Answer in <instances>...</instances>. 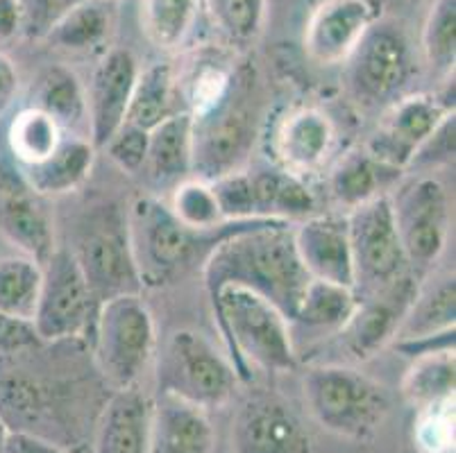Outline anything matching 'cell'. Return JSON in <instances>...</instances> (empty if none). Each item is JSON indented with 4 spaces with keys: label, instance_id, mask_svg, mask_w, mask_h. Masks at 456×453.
Returning <instances> with one entry per match:
<instances>
[{
    "label": "cell",
    "instance_id": "cell-10",
    "mask_svg": "<svg viewBox=\"0 0 456 453\" xmlns=\"http://www.w3.org/2000/svg\"><path fill=\"white\" fill-rule=\"evenodd\" d=\"M350 95L363 109H387L411 82V44L397 20L379 19L346 60Z\"/></svg>",
    "mask_w": 456,
    "mask_h": 453
},
{
    "label": "cell",
    "instance_id": "cell-28",
    "mask_svg": "<svg viewBox=\"0 0 456 453\" xmlns=\"http://www.w3.org/2000/svg\"><path fill=\"white\" fill-rule=\"evenodd\" d=\"M177 98H180V82L175 69L166 61L151 64L136 77L126 123L143 132H152L157 125L180 111Z\"/></svg>",
    "mask_w": 456,
    "mask_h": 453
},
{
    "label": "cell",
    "instance_id": "cell-8",
    "mask_svg": "<svg viewBox=\"0 0 456 453\" xmlns=\"http://www.w3.org/2000/svg\"><path fill=\"white\" fill-rule=\"evenodd\" d=\"M239 384L230 359L193 329L173 331L157 356V394L202 410L230 404Z\"/></svg>",
    "mask_w": 456,
    "mask_h": 453
},
{
    "label": "cell",
    "instance_id": "cell-35",
    "mask_svg": "<svg viewBox=\"0 0 456 453\" xmlns=\"http://www.w3.org/2000/svg\"><path fill=\"white\" fill-rule=\"evenodd\" d=\"M200 0H141V28L161 50H177L189 39Z\"/></svg>",
    "mask_w": 456,
    "mask_h": 453
},
{
    "label": "cell",
    "instance_id": "cell-49",
    "mask_svg": "<svg viewBox=\"0 0 456 453\" xmlns=\"http://www.w3.org/2000/svg\"><path fill=\"white\" fill-rule=\"evenodd\" d=\"M409 3H418V0H409Z\"/></svg>",
    "mask_w": 456,
    "mask_h": 453
},
{
    "label": "cell",
    "instance_id": "cell-48",
    "mask_svg": "<svg viewBox=\"0 0 456 453\" xmlns=\"http://www.w3.org/2000/svg\"><path fill=\"white\" fill-rule=\"evenodd\" d=\"M5 435H7V429H5V424H3V419H0V451H3V442H5Z\"/></svg>",
    "mask_w": 456,
    "mask_h": 453
},
{
    "label": "cell",
    "instance_id": "cell-21",
    "mask_svg": "<svg viewBox=\"0 0 456 453\" xmlns=\"http://www.w3.org/2000/svg\"><path fill=\"white\" fill-rule=\"evenodd\" d=\"M152 399L139 388L114 390L95 424L94 453H148Z\"/></svg>",
    "mask_w": 456,
    "mask_h": 453
},
{
    "label": "cell",
    "instance_id": "cell-44",
    "mask_svg": "<svg viewBox=\"0 0 456 453\" xmlns=\"http://www.w3.org/2000/svg\"><path fill=\"white\" fill-rule=\"evenodd\" d=\"M39 344L41 338L32 320L16 318V315L0 311V359L20 354V352L35 349Z\"/></svg>",
    "mask_w": 456,
    "mask_h": 453
},
{
    "label": "cell",
    "instance_id": "cell-25",
    "mask_svg": "<svg viewBox=\"0 0 456 453\" xmlns=\"http://www.w3.org/2000/svg\"><path fill=\"white\" fill-rule=\"evenodd\" d=\"M28 107L51 116L64 132L77 134L80 127H86V89L76 70L64 64H51L37 73Z\"/></svg>",
    "mask_w": 456,
    "mask_h": 453
},
{
    "label": "cell",
    "instance_id": "cell-9",
    "mask_svg": "<svg viewBox=\"0 0 456 453\" xmlns=\"http://www.w3.org/2000/svg\"><path fill=\"white\" fill-rule=\"evenodd\" d=\"M388 199L409 270L425 279L450 239V190L436 174L418 173L388 190Z\"/></svg>",
    "mask_w": 456,
    "mask_h": 453
},
{
    "label": "cell",
    "instance_id": "cell-4",
    "mask_svg": "<svg viewBox=\"0 0 456 453\" xmlns=\"http://www.w3.org/2000/svg\"><path fill=\"white\" fill-rule=\"evenodd\" d=\"M209 304L241 384H250L252 369L284 374L297 368L293 327L277 306L239 286L221 288Z\"/></svg>",
    "mask_w": 456,
    "mask_h": 453
},
{
    "label": "cell",
    "instance_id": "cell-36",
    "mask_svg": "<svg viewBox=\"0 0 456 453\" xmlns=\"http://www.w3.org/2000/svg\"><path fill=\"white\" fill-rule=\"evenodd\" d=\"M422 57L441 77H450L456 64V0H434L422 25Z\"/></svg>",
    "mask_w": 456,
    "mask_h": 453
},
{
    "label": "cell",
    "instance_id": "cell-30",
    "mask_svg": "<svg viewBox=\"0 0 456 453\" xmlns=\"http://www.w3.org/2000/svg\"><path fill=\"white\" fill-rule=\"evenodd\" d=\"M456 322V286L454 274H445L436 284L422 286L406 313L395 340L422 338L454 329ZM393 340V343H395Z\"/></svg>",
    "mask_w": 456,
    "mask_h": 453
},
{
    "label": "cell",
    "instance_id": "cell-14",
    "mask_svg": "<svg viewBox=\"0 0 456 453\" xmlns=\"http://www.w3.org/2000/svg\"><path fill=\"white\" fill-rule=\"evenodd\" d=\"M0 236L37 263H45L57 247L48 199L28 184L16 161L5 157H0Z\"/></svg>",
    "mask_w": 456,
    "mask_h": 453
},
{
    "label": "cell",
    "instance_id": "cell-5",
    "mask_svg": "<svg viewBox=\"0 0 456 453\" xmlns=\"http://www.w3.org/2000/svg\"><path fill=\"white\" fill-rule=\"evenodd\" d=\"M69 249L101 304L123 295L143 293L132 252L127 209L121 205L101 199L86 206L77 215Z\"/></svg>",
    "mask_w": 456,
    "mask_h": 453
},
{
    "label": "cell",
    "instance_id": "cell-38",
    "mask_svg": "<svg viewBox=\"0 0 456 453\" xmlns=\"http://www.w3.org/2000/svg\"><path fill=\"white\" fill-rule=\"evenodd\" d=\"M166 205L180 222L193 227V230H214L218 224L227 222L209 182L196 180V177H189L177 184L171 190V202H166Z\"/></svg>",
    "mask_w": 456,
    "mask_h": 453
},
{
    "label": "cell",
    "instance_id": "cell-17",
    "mask_svg": "<svg viewBox=\"0 0 456 453\" xmlns=\"http://www.w3.org/2000/svg\"><path fill=\"white\" fill-rule=\"evenodd\" d=\"M139 73V60L130 48L107 50L95 66L86 91V136L95 150L105 148L126 123Z\"/></svg>",
    "mask_w": 456,
    "mask_h": 453
},
{
    "label": "cell",
    "instance_id": "cell-20",
    "mask_svg": "<svg viewBox=\"0 0 456 453\" xmlns=\"http://www.w3.org/2000/svg\"><path fill=\"white\" fill-rule=\"evenodd\" d=\"M336 130L327 114L316 107H293L273 132V152L280 168L306 177L316 173L334 148Z\"/></svg>",
    "mask_w": 456,
    "mask_h": 453
},
{
    "label": "cell",
    "instance_id": "cell-18",
    "mask_svg": "<svg viewBox=\"0 0 456 453\" xmlns=\"http://www.w3.org/2000/svg\"><path fill=\"white\" fill-rule=\"evenodd\" d=\"M379 19L377 0H322L306 20V55L321 66L341 64Z\"/></svg>",
    "mask_w": 456,
    "mask_h": 453
},
{
    "label": "cell",
    "instance_id": "cell-1",
    "mask_svg": "<svg viewBox=\"0 0 456 453\" xmlns=\"http://www.w3.org/2000/svg\"><path fill=\"white\" fill-rule=\"evenodd\" d=\"M309 279L297 256L293 224L284 220H264L230 236L216 245L202 263L207 297H214L225 286L248 288L277 306L289 322Z\"/></svg>",
    "mask_w": 456,
    "mask_h": 453
},
{
    "label": "cell",
    "instance_id": "cell-24",
    "mask_svg": "<svg viewBox=\"0 0 456 453\" xmlns=\"http://www.w3.org/2000/svg\"><path fill=\"white\" fill-rule=\"evenodd\" d=\"M95 152L98 150L94 148V143L86 136L66 134L61 143L44 161L26 166V168L19 166V168L26 174L28 184L41 198H60V195H69L77 190L89 180L95 164Z\"/></svg>",
    "mask_w": 456,
    "mask_h": 453
},
{
    "label": "cell",
    "instance_id": "cell-16",
    "mask_svg": "<svg viewBox=\"0 0 456 453\" xmlns=\"http://www.w3.org/2000/svg\"><path fill=\"white\" fill-rule=\"evenodd\" d=\"M234 453H314L311 435L289 401L271 392L248 397L232 424Z\"/></svg>",
    "mask_w": 456,
    "mask_h": 453
},
{
    "label": "cell",
    "instance_id": "cell-50",
    "mask_svg": "<svg viewBox=\"0 0 456 453\" xmlns=\"http://www.w3.org/2000/svg\"><path fill=\"white\" fill-rule=\"evenodd\" d=\"M107 3H110V0H107Z\"/></svg>",
    "mask_w": 456,
    "mask_h": 453
},
{
    "label": "cell",
    "instance_id": "cell-26",
    "mask_svg": "<svg viewBox=\"0 0 456 453\" xmlns=\"http://www.w3.org/2000/svg\"><path fill=\"white\" fill-rule=\"evenodd\" d=\"M250 180L255 190L256 218L296 224L316 215V198L300 174L284 168H268L250 173Z\"/></svg>",
    "mask_w": 456,
    "mask_h": 453
},
{
    "label": "cell",
    "instance_id": "cell-7",
    "mask_svg": "<svg viewBox=\"0 0 456 453\" xmlns=\"http://www.w3.org/2000/svg\"><path fill=\"white\" fill-rule=\"evenodd\" d=\"M91 354L107 388H134L157 354V331L141 295L102 302L91 331Z\"/></svg>",
    "mask_w": 456,
    "mask_h": 453
},
{
    "label": "cell",
    "instance_id": "cell-6",
    "mask_svg": "<svg viewBox=\"0 0 456 453\" xmlns=\"http://www.w3.org/2000/svg\"><path fill=\"white\" fill-rule=\"evenodd\" d=\"M311 417L338 438L366 442L391 413V397L375 379L347 365H316L302 376Z\"/></svg>",
    "mask_w": 456,
    "mask_h": 453
},
{
    "label": "cell",
    "instance_id": "cell-42",
    "mask_svg": "<svg viewBox=\"0 0 456 453\" xmlns=\"http://www.w3.org/2000/svg\"><path fill=\"white\" fill-rule=\"evenodd\" d=\"M454 114L445 116L436 130L422 141V145L416 150V155H413L411 164H409L406 170L416 168L418 173H431L434 168L452 164V161H454Z\"/></svg>",
    "mask_w": 456,
    "mask_h": 453
},
{
    "label": "cell",
    "instance_id": "cell-45",
    "mask_svg": "<svg viewBox=\"0 0 456 453\" xmlns=\"http://www.w3.org/2000/svg\"><path fill=\"white\" fill-rule=\"evenodd\" d=\"M0 453H69L57 447L51 440L39 438V435L23 433V431H7L3 451Z\"/></svg>",
    "mask_w": 456,
    "mask_h": 453
},
{
    "label": "cell",
    "instance_id": "cell-40",
    "mask_svg": "<svg viewBox=\"0 0 456 453\" xmlns=\"http://www.w3.org/2000/svg\"><path fill=\"white\" fill-rule=\"evenodd\" d=\"M82 0H19L20 35L30 41H45L51 30Z\"/></svg>",
    "mask_w": 456,
    "mask_h": 453
},
{
    "label": "cell",
    "instance_id": "cell-46",
    "mask_svg": "<svg viewBox=\"0 0 456 453\" xmlns=\"http://www.w3.org/2000/svg\"><path fill=\"white\" fill-rule=\"evenodd\" d=\"M20 77L19 69L12 61L10 55L0 53V118L10 111V107L14 105L16 95H19Z\"/></svg>",
    "mask_w": 456,
    "mask_h": 453
},
{
    "label": "cell",
    "instance_id": "cell-41",
    "mask_svg": "<svg viewBox=\"0 0 456 453\" xmlns=\"http://www.w3.org/2000/svg\"><path fill=\"white\" fill-rule=\"evenodd\" d=\"M454 442V401L418 410V444L429 453L450 451Z\"/></svg>",
    "mask_w": 456,
    "mask_h": 453
},
{
    "label": "cell",
    "instance_id": "cell-19",
    "mask_svg": "<svg viewBox=\"0 0 456 453\" xmlns=\"http://www.w3.org/2000/svg\"><path fill=\"white\" fill-rule=\"evenodd\" d=\"M297 256L311 279L354 288L346 215H311L293 224Z\"/></svg>",
    "mask_w": 456,
    "mask_h": 453
},
{
    "label": "cell",
    "instance_id": "cell-33",
    "mask_svg": "<svg viewBox=\"0 0 456 453\" xmlns=\"http://www.w3.org/2000/svg\"><path fill=\"white\" fill-rule=\"evenodd\" d=\"M111 30V12L107 0H82L45 36L57 48L86 53L105 44Z\"/></svg>",
    "mask_w": 456,
    "mask_h": 453
},
{
    "label": "cell",
    "instance_id": "cell-39",
    "mask_svg": "<svg viewBox=\"0 0 456 453\" xmlns=\"http://www.w3.org/2000/svg\"><path fill=\"white\" fill-rule=\"evenodd\" d=\"M214 189L218 206L225 220H259L255 206V190L248 170H236V173L223 174L218 180L209 182ZM264 220V218H261Z\"/></svg>",
    "mask_w": 456,
    "mask_h": 453
},
{
    "label": "cell",
    "instance_id": "cell-3",
    "mask_svg": "<svg viewBox=\"0 0 456 453\" xmlns=\"http://www.w3.org/2000/svg\"><path fill=\"white\" fill-rule=\"evenodd\" d=\"M189 114L196 180L246 170L261 123L259 85L250 66H236L225 89Z\"/></svg>",
    "mask_w": 456,
    "mask_h": 453
},
{
    "label": "cell",
    "instance_id": "cell-12",
    "mask_svg": "<svg viewBox=\"0 0 456 453\" xmlns=\"http://www.w3.org/2000/svg\"><path fill=\"white\" fill-rule=\"evenodd\" d=\"M346 220L356 297L375 293L393 284L402 274L411 272L397 236L388 193L377 195L347 211Z\"/></svg>",
    "mask_w": 456,
    "mask_h": 453
},
{
    "label": "cell",
    "instance_id": "cell-13",
    "mask_svg": "<svg viewBox=\"0 0 456 453\" xmlns=\"http://www.w3.org/2000/svg\"><path fill=\"white\" fill-rule=\"evenodd\" d=\"M445 82V93L402 95L387 107L377 130L363 145L368 155L395 173H406L422 141L445 116L454 114V80L447 77Z\"/></svg>",
    "mask_w": 456,
    "mask_h": 453
},
{
    "label": "cell",
    "instance_id": "cell-31",
    "mask_svg": "<svg viewBox=\"0 0 456 453\" xmlns=\"http://www.w3.org/2000/svg\"><path fill=\"white\" fill-rule=\"evenodd\" d=\"M402 394L416 410L454 401V349L411 360L402 381Z\"/></svg>",
    "mask_w": 456,
    "mask_h": 453
},
{
    "label": "cell",
    "instance_id": "cell-32",
    "mask_svg": "<svg viewBox=\"0 0 456 453\" xmlns=\"http://www.w3.org/2000/svg\"><path fill=\"white\" fill-rule=\"evenodd\" d=\"M64 136L66 132L51 116L35 107H26L14 116L7 132L10 155L20 168L39 164L61 143Z\"/></svg>",
    "mask_w": 456,
    "mask_h": 453
},
{
    "label": "cell",
    "instance_id": "cell-11",
    "mask_svg": "<svg viewBox=\"0 0 456 453\" xmlns=\"http://www.w3.org/2000/svg\"><path fill=\"white\" fill-rule=\"evenodd\" d=\"M41 279L39 304H37L35 324L41 343H76L91 338L95 315L101 302L86 284L80 265L73 259L66 245H57L48 256Z\"/></svg>",
    "mask_w": 456,
    "mask_h": 453
},
{
    "label": "cell",
    "instance_id": "cell-37",
    "mask_svg": "<svg viewBox=\"0 0 456 453\" xmlns=\"http://www.w3.org/2000/svg\"><path fill=\"white\" fill-rule=\"evenodd\" d=\"M218 28L232 45L248 48L264 30L268 0H202Z\"/></svg>",
    "mask_w": 456,
    "mask_h": 453
},
{
    "label": "cell",
    "instance_id": "cell-2",
    "mask_svg": "<svg viewBox=\"0 0 456 453\" xmlns=\"http://www.w3.org/2000/svg\"><path fill=\"white\" fill-rule=\"evenodd\" d=\"M264 220H227L214 230H193L175 218L157 195H141L127 209L132 252L143 288L175 284L196 263H205L211 249L230 236L256 227Z\"/></svg>",
    "mask_w": 456,
    "mask_h": 453
},
{
    "label": "cell",
    "instance_id": "cell-47",
    "mask_svg": "<svg viewBox=\"0 0 456 453\" xmlns=\"http://www.w3.org/2000/svg\"><path fill=\"white\" fill-rule=\"evenodd\" d=\"M20 7L19 0H0V41H10L20 35Z\"/></svg>",
    "mask_w": 456,
    "mask_h": 453
},
{
    "label": "cell",
    "instance_id": "cell-23",
    "mask_svg": "<svg viewBox=\"0 0 456 453\" xmlns=\"http://www.w3.org/2000/svg\"><path fill=\"white\" fill-rule=\"evenodd\" d=\"M141 174L155 190H173L193 177V130L189 111L180 109L151 132Z\"/></svg>",
    "mask_w": 456,
    "mask_h": 453
},
{
    "label": "cell",
    "instance_id": "cell-22",
    "mask_svg": "<svg viewBox=\"0 0 456 453\" xmlns=\"http://www.w3.org/2000/svg\"><path fill=\"white\" fill-rule=\"evenodd\" d=\"M214 440L207 410L166 394L152 399L148 453H214Z\"/></svg>",
    "mask_w": 456,
    "mask_h": 453
},
{
    "label": "cell",
    "instance_id": "cell-43",
    "mask_svg": "<svg viewBox=\"0 0 456 453\" xmlns=\"http://www.w3.org/2000/svg\"><path fill=\"white\" fill-rule=\"evenodd\" d=\"M148 136L151 132H143L139 127L123 123L121 130L116 132L105 145V152L111 161H114L123 173L127 174H141L143 164H146V152H148Z\"/></svg>",
    "mask_w": 456,
    "mask_h": 453
},
{
    "label": "cell",
    "instance_id": "cell-27",
    "mask_svg": "<svg viewBox=\"0 0 456 453\" xmlns=\"http://www.w3.org/2000/svg\"><path fill=\"white\" fill-rule=\"evenodd\" d=\"M397 177L400 173L372 159L366 148H359L350 150L331 168L327 177V189L336 205L352 211L377 195L388 193V186L397 182Z\"/></svg>",
    "mask_w": 456,
    "mask_h": 453
},
{
    "label": "cell",
    "instance_id": "cell-34",
    "mask_svg": "<svg viewBox=\"0 0 456 453\" xmlns=\"http://www.w3.org/2000/svg\"><path fill=\"white\" fill-rule=\"evenodd\" d=\"M44 268L26 255L0 256V311L32 320L39 304Z\"/></svg>",
    "mask_w": 456,
    "mask_h": 453
},
{
    "label": "cell",
    "instance_id": "cell-29",
    "mask_svg": "<svg viewBox=\"0 0 456 453\" xmlns=\"http://www.w3.org/2000/svg\"><path fill=\"white\" fill-rule=\"evenodd\" d=\"M356 302L359 297H356L354 288L330 284L322 279H309L291 320V327L336 336L354 313Z\"/></svg>",
    "mask_w": 456,
    "mask_h": 453
},
{
    "label": "cell",
    "instance_id": "cell-15",
    "mask_svg": "<svg viewBox=\"0 0 456 453\" xmlns=\"http://www.w3.org/2000/svg\"><path fill=\"white\" fill-rule=\"evenodd\" d=\"M422 279L413 272L397 277L393 284L359 297L354 313L336 338L354 360H368L393 343L420 290Z\"/></svg>",
    "mask_w": 456,
    "mask_h": 453
}]
</instances>
